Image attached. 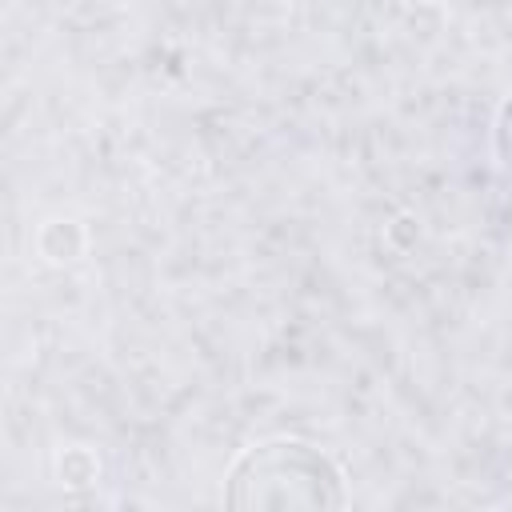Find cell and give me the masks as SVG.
<instances>
[{
    "label": "cell",
    "instance_id": "6da1fadb",
    "mask_svg": "<svg viewBox=\"0 0 512 512\" xmlns=\"http://www.w3.org/2000/svg\"><path fill=\"white\" fill-rule=\"evenodd\" d=\"M228 508H344L348 476L316 444L272 436L244 448L224 476Z\"/></svg>",
    "mask_w": 512,
    "mask_h": 512
},
{
    "label": "cell",
    "instance_id": "7a4b0ae2",
    "mask_svg": "<svg viewBox=\"0 0 512 512\" xmlns=\"http://www.w3.org/2000/svg\"><path fill=\"white\" fill-rule=\"evenodd\" d=\"M496 152H500V164L512 172V96L504 100L500 120H496Z\"/></svg>",
    "mask_w": 512,
    "mask_h": 512
}]
</instances>
